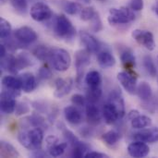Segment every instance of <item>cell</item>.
I'll return each mask as SVG.
<instances>
[{
	"mask_svg": "<svg viewBox=\"0 0 158 158\" xmlns=\"http://www.w3.org/2000/svg\"><path fill=\"white\" fill-rule=\"evenodd\" d=\"M49 60L51 61L53 68L60 72L68 70L71 64V57L69 52L62 48L52 49Z\"/></svg>",
	"mask_w": 158,
	"mask_h": 158,
	"instance_id": "1",
	"label": "cell"
},
{
	"mask_svg": "<svg viewBox=\"0 0 158 158\" xmlns=\"http://www.w3.org/2000/svg\"><path fill=\"white\" fill-rule=\"evenodd\" d=\"M55 32L60 38L71 40L74 38L76 31H75V28L72 26L70 20L66 16L59 15L56 19Z\"/></svg>",
	"mask_w": 158,
	"mask_h": 158,
	"instance_id": "2",
	"label": "cell"
},
{
	"mask_svg": "<svg viewBox=\"0 0 158 158\" xmlns=\"http://www.w3.org/2000/svg\"><path fill=\"white\" fill-rule=\"evenodd\" d=\"M135 19L134 12L129 7L122 6L120 8H111L109 10L108 22L110 24H124Z\"/></svg>",
	"mask_w": 158,
	"mask_h": 158,
	"instance_id": "3",
	"label": "cell"
},
{
	"mask_svg": "<svg viewBox=\"0 0 158 158\" xmlns=\"http://www.w3.org/2000/svg\"><path fill=\"white\" fill-rule=\"evenodd\" d=\"M131 35L138 44L144 46L147 50L153 51L156 48L154 35L151 31L145 30H134Z\"/></svg>",
	"mask_w": 158,
	"mask_h": 158,
	"instance_id": "4",
	"label": "cell"
},
{
	"mask_svg": "<svg viewBox=\"0 0 158 158\" xmlns=\"http://www.w3.org/2000/svg\"><path fill=\"white\" fill-rule=\"evenodd\" d=\"M19 94L13 93L10 91H4L0 96V109L5 114H11L15 111L17 103L15 97Z\"/></svg>",
	"mask_w": 158,
	"mask_h": 158,
	"instance_id": "5",
	"label": "cell"
},
{
	"mask_svg": "<svg viewBox=\"0 0 158 158\" xmlns=\"http://www.w3.org/2000/svg\"><path fill=\"white\" fill-rule=\"evenodd\" d=\"M52 16V11L50 7L43 3L36 2L31 7V17L36 21H44L50 19Z\"/></svg>",
	"mask_w": 158,
	"mask_h": 158,
	"instance_id": "6",
	"label": "cell"
},
{
	"mask_svg": "<svg viewBox=\"0 0 158 158\" xmlns=\"http://www.w3.org/2000/svg\"><path fill=\"white\" fill-rule=\"evenodd\" d=\"M118 80L123 86V88L130 94H135L137 93V78L130 72H119L118 74Z\"/></svg>",
	"mask_w": 158,
	"mask_h": 158,
	"instance_id": "7",
	"label": "cell"
},
{
	"mask_svg": "<svg viewBox=\"0 0 158 158\" xmlns=\"http://www.w3.org/2000/svg\"><path fill=\"white\" fill-rule=\"evenodd\" d=\"M91 62V56L90 52L86 50H80L75 55V67L77 70V76H78V81H80L84 69L90 64Z\"/></svg>",
	"mask_w": 158,
	"mask_h": 158,
	"instance_id": "8",
	"label": "cell"
},
{
	"mask_svg": "<svg viewBox=\"0 0 158 158\" xmlns=\"http://www.w3.org/2000/svg\"><path fill=\"white\" fill-rule=\"evenodd\" d=\"M15 38L22 44H31L38 38L37 33L30 27H20L14 31Z\"/></svg>",
	"mask_w": 158,
	"mask_h": 158,
	"instance_id": "9",
	"label": "cell"
},
{
	"mask_svg": "<svg viewBox=\"0 0 158 158\" xmlns=\"http://www.w3.org/2000/svg\"><path fill=\"white\" fill-rule=\"evenodd\" d=\"M128 153L131 156L135 158L145 157L150 153V148L146 144V143L136 141L134 143H131L128 146Z\"/></svg>",
	"mask_w": 158,
	"mask_h": 158,
	"instance_id": "10",
	"label": "cell"
},
{
	"mask_svg": "<svg viewBox=\"0 0 158 158\" xmlns=\"http://www.w3.org/2000/svg\"><path fill=\"white\" fill-rule=\"evenodd\" d=\"M80 38H81V43L85 45L86 49L90 53H97L99 51V49H100V43L92 34H90L87 31H81L80 32Z\"/></svg>",
	"mask_w": 158,
	"mask_h": 158,
	"instance_id": "11",
	"label": "cell"
},
{
	"mask_svg": "<svg viewBox=\"0 0 158 158\" xmlns=\"http://www.w3.org/2000/svg\"><path fill=\"white\" fill-rule=\"evenodd\" d=\"M134 139L136 141L143 142V143H156L158 142V129L151 128L147 130H143L134 134Z\"/></svg>",
	"mask_w": 158,
	"mask_h": 158,
	"instance_id": "12",
	"label": "cell"
},
{
	"mask_svg": "<svg viewBox=\"0 0 158 158\" xmlns=\"http://www.w3.org/2000/svg\"><path fill=\"white\" fill-rule=\"evenodd\" d=\"M73 85V81L72 79H57L56 81V92H55V96L56 98H62L65 95H67Z\"/></svg>",
	"mask_w": 158,
	"mask_h": 158,
	"instance_id": "13",
	"label": "cell"
},
{
	"mask_svg": "<svg viewBox=\"0 0 158 158\" xmlns=\"http://www.w3.org/2000/svg\"><path fill=\"white\" fill-rule=\"evenodd\" d=\"M108 102L116 106L118 112L119 118H122L125 116V104L121 93L118 92V90L112 91L108 96Z\"/></svg>",
	"mask_w": 158,
	"mask_h": 158,
	"instance_id": "14",
	"label": "cell"
},
{
	"mask_svg": "<svg viewBox=\"0 0 158 158\" xmlns=\"http://www.w3.org/2000/svg\"><path fill=\"white\" fill-rule=\"evenodd\" d=\"M64 115L68 122L73 125L80 124L82 121V115L81 111L74 106H67L64 109Z\"/></svg>",
	"mask_w": 158,
	"mask_h": 158,
	"instance_id": "15",
	"label": "cell"
},
{
	"mask_svg": "<svg viewBox=\"0 0 158 158\" xmlns=\"http://www.w3.org/2000/svg\"><path fill=\"white\" fill-rule=\"evenodd\" d=\"M103 116L105 118L106 122L110 125L114 124L119 118L118 109L114 105H112L109 102H107L103 107Z\"/></svg>",
	"mask_w": 158,
	"mask_h": 158,
	"instance_id": "16",
	"label": "cell"
},
{
	"mask_svg": "<svg viewBox=\"0 0 158 158\" xmlns=\"http://www.w3.org/2000/svg\"><path fill=\"white\" fill-rule=\"evenodd\" d=\"M19 80L21 81V90L25 93H31L36 88V79L33 74L30 72L23 73L19 76Z\"/></svg>",
	"mask_w": 158,
	"mask_h": 158,
	"instance_id": "17",
	"label": "cell"
},
{
	"mask_svg": "<svg viewBox=\"0 0 158 158\" xmlns=\"http://www.w3.org/2000/svg\"><path fill=\"white\" fill-rule=\"evenodd\" d=\"M86 117L91 124H98L101 120V112L94 103H89L86 106Z\"/></svg>",
	"mask_w": 158,
	"mask_h": 158,
	"instance_id": "18",
	"label": "cell"
},
{
	"mask_svg": "<svg viewBox=\"0 0 158 158\" xmlns=\"http://www.w3.org/2000/svg\"><path fill=\"white\" fill-rule=\"evenodd\" d=\"M2 83L6 90L10 92L19 94V90L21 89V81L19 79H17L13 76H5L2 79Z\"/></svg>",
	"mask_w": 158,
	"mask_h": 158,
	"instance_id": "19",
	"label": "cell"
},
{
	"mask_svg": "<svg viewBox=\"0 0 158 158\" xmlns=\"http://www.w3.org/2000/svg\"><path fill=\"white\" fill-rule=\"evenodd\" d=\"M31 143V149H41L43 139H44V134L43 131L40 128H35L28 131Z\"/></svg>",
	"mask_w": 158,
	"mask_h": 158,
	"instance_id": "20",
	"label": "cell"
},
{
	"mask_svg": "<svg viewBox=\"0 0 158 158\" xmlns=\"http://www.w3.org/2000/svg\"><path fill=\"white\" fill-rule=\"evenodd\" d=\"M97 61L99 65L103 68H111L116 64V59L114 56L108 51H101L98 53Z\"/></svg>",
	"mask_w": 158,
	"mask_h": 158,
	"instance_id": "21",
	"label": "cell"
},
{
	"mask_svg": "<svg viewBox=\"0 0 158 158\" xmlns=\"http://www.w3.org/2000/svg\"><path fill=\"white\" fill-rule=\"evenodd\" d=\"M137 94L139 96V98L144 102L149 101L152 96H153V91L151 86L149 85V83L143 81L139 84V86L137 87Z\"/></svg>",
	"mask_w": 158,
	"mask_h": 158,
	"instance_id": "22",
	"label": "cell"
},
{
	"mask_svg": "<svg viewBox=\"0 0 158 158\" xmlns=\"http://www.w3.org/2000/svg\"><path fill=\"white\" fill-rule=\"evenodd\" d=\"M0 150H1V156L3 157H19V154L16 150V148L6 143V142H1L0 143Z\"/></svg>",
	"mask_w": 158,
	"mask_h": 158,
	"instance_id": "23",
	"label": "cell"
},
{
	"mask_svg": "<svg viewBox=\"0 0 158 158\" xmlns=\"http://www.w3.org/2000/svg\"><path fill=\"white\" fill-rule=\"evenodd\" d=\"M85 82L88 85V87L101 86V82H102L101 74L96 70H91L90 72L87 73L85 77Z\"/></svg>",
	"mask_w": 158,
	"mask_h": 158,
	"instance_id": "24",
	"label": "cell"
},
{
	"mask_svg": "<svg viewBox=\"0 0 158 158\" xmlns=\"http://www.w3.org/2000/svg\"><path fill=\"white\" fill-rule=\"evenodd\" d=\"M120 60H121L122 64L125 66V68H127L129 69L135 67V63H136L135 62V56H134L132 51L130 49H126L121 53Z\"/></svg>",
	"mask_w": 158,
	"mask_h": 158,
	"instance_id": "25",
	"label": "cell"
},
{
	"mask_svg": "<svg viewBox=\"0 0 158 158\" xmlns=\"http://www.w3.org/2000/svg\"><path fill=\"white\" fill-rule=\"evenodd\" d=\"M61 6L69 15H76L80 13L82 9V6L80 3L72 1H62Z\"/></svg>",
	"mask_w": 158,
	"mask_h": 158,
	"instance_id": "26",
	"label": "cell"
},
{
	"mask_svg": "<svg viewBox=\"0 0 158 158\" xmlns=\"http://www.w3.org/2000/svg\"><path fill=\"white\" fill-rule=\"evenodd\" d=\"M51 51H52V49H49L48 47H46L44 45H39L33 49L32 54L39 60L45 61V60H49Z\"/></svg>",
	"mask_w": 158,
	"mask_h": 158,
	"instance_id": "27",
	"label": "cell"
},
{
	"mask_svg": "<svg viewBox=\"0 0 158 158\" xmlns=\"http://www.w3.org/2000/svg\"><path fill=\"white\" fill-rule=\"evenodd\" d=\"M152 124V120L149 117L147 116H141L139 115L137 118H133L131 120V126L133 129H137V130H141L146 127L151 126Z\"/></svg>",
	"mask_w": 158,
	"mask_h": 158,
	"instance_id": "28",
	"label": "cell"
},
{
	"mask_svg": "<svg viewBox=\"0 0 158 158\" xmlns=\"http://www.w3.org/2000/svg\"><path fill=\"white\" fill-rule=\"evenodd\" d=\"M143 65L145 69V70L147 71V73L149 75H151L152 77H156L157 74V69L156 67V64L152 58L151 56H145L143 59Z\"/></svg>",
	"mask_w": 158,
	"mask_h": 158,
	"instance_id": "29",
	"label": "cell"
},
{
	"mask_svg": "<svg viewBox=\"0 0 158 158\" xmlns=\"http://www.w3.org/2000/svg\"><path fill=\"white\" fill-rule=\"evenodd\" d=\"M102 96V88L101 86L96 87H88L87 91V99L90 103H95Z\"/></svg>",
	"mask_w": 158,
	"mask_h": 158,
	"instance_id": "30",
	"label": "cell"
},
{
	"mask_svg": "<svg viewBox=\"0 0 158 158\" xmlns=\"http://www.w3.org/2000/svg\"><path fill=\"white\" fill-rule=\"evenodd\" d=\"M102 138H103L104 142H105L106 144L113 146V145H115V144L119 141L120 135H119L118 132H117V131H109L106 132V133L103 135Z\"/></svg>",
	"mask_w": 158,
	"mask_h": 158,
	"instance_id": "31",
	"label": "cell"
},
{
	"mask_svg": "<svg viewBox=\"0 0 158 158\" xmlns=\"http://www.w3.org/2000/svg\"><path fill=\"white\" fill-rule=\"evenodd\" d=\"M67 147H68V143H67L52 144V146L49 149V154L53 157H58V156H62L65 153V151L67 150Z\"/></svg>",
	"mask_w": 158,
	"mask_h": 158,
	"instance_id": "32",
	"label": "cell"
},
{
	"mask_svg": "<svg viewBox=\"0 0 158 158\" xmlns=\"http://www.w3.org/2000/svg\"><path fill=\"white\" fill-rule=\"evenodd\" d=\"M11 33V25L5 19H0V37L1 39H6Z\"/></svg>",
	"mask_w": 158,
	"mask_h": 158,
	"instance_id": "33",
	"label": "cell"
},
{
	"mask_svg": "<svg viewBox=\"0 0 158 158\" xmlns=\"http://www.w3.org/2000/svg\"><path fill=\"white\" fill-rule=\"evenodd\" d=\"M88 151V146L83 143H80L79 144L72 146V156L73 157L81 158L85 156V153Z\"/></svg>",
	"mask_w": 158,
	"mask_h": 158,
	"instance_id": "34",
	"label": "cell"
},
{
	"mask_svg": "<svg viewBox=\"0 0 158 158\" xmlns=\"http://www.w3.org/2000/svg\"><path fill=\"white\" fill-rule=\"evenodd\" d=\"M29 0H10L12 6L19 13L25 14L28 9Z\"/></svg>",
	"mask_w": 158,
	"mask_h": 158,
	"instance_id": "35",
	"label": "cell"
},
{
	"mask_svg": "<svg viewBox=\"0 0 158 158\" xmlns=\"http://www.w3.org/2000/svg\"><path fill=\"white\" fill-rule=\"evenodd\" d=\"M31 64L32 63H31V58L25 54H21L17 57V69H18V71L31 66Z\"/></svg>",
	"mask_w": 158,
	"mask_h": 158,
	"instance_id": "36",
	"label": "cell"
},
{
	"mask_svg": "<svg viewBox=\"0 0 158 158\" xmlns=\"http://www.w3.org/2000/svg\"><path fill=\"white\" fill-rule=\"evenodd\" d=\"M18 139L21 145H23L28 149H31V143L28 131H20L18 135Z\"/></svg>",
	"mask_w": 158,
	"mask_h": 158,
	"instance_id": "37",
	"label": "cell"
},
{
	"mask_svg": "<svg viewBox=\"0 0 158 158\" xmlns=\"http://www.w3.org/2000/svg\"><path fill=\"white\" fill-rule=\"evenodd\" d=\"M95 14L96 12L94 11V7H85V8H82L81 11L80 12L81 19L84 21L92 20V19L94 17Z\"/></svg>",
	"mask_w": 158,
	"mask_h": 158,
	"instance_id": "38",
	"label": "cell"
},
{
	"mask_svg": "<svg viewBox=\"0 0 158 158\" xmlns=\"http://www.w3.org/2000/svg\"><path fill=\"white\" fill-rule=\"evenodd\" d=\"M63 134H64V136H65V138L67 139V141L72 145V146H75V145H77V144H79L80 143H81V141L71 132V131H68V130H64L63 131Z\"/></svg>",
	"mask_w": 158,
	"mask_h": 158,
	"instance_id": "39",
	"label": "cell"
},
{
	"mask_svg": "<svg viewBox=\"0 0 158 158\" xmlns=\"http://www.w3.org/2000/svg\"><path fill=\"white\" fill-rule=\"evenodd\" d=\"M103 29V25H102V21L101 19L99 17V15L96 13L94 15V17L92 19V30L95 32L100 31Z\"/></svg>",
	"mask_w": 158,
	"mask_h": 158,
	"instance_id": "40",
	"label": "cell"
},
{
	"mask_svg": "<svg viewBox=\"0 0 158 158\" xmlns=\"http://www.w3.org/2000/svg\"><path fill=\"white\" fill-rule=\"evenodd\" d=\"M71 102L74 106H85V98L83 95L76 94L74 95H72L71 97Z\"/></svg>",
	"mask_w": 158,
	"mask_h": 158,
	"instance_id": "41",
	"label": "cell"
},
{
	"mask_svg": "<svg viewBox=\"0 0 158 158\" xmlns=\"http://www.w3.org/2000/svg\"><path fill=\"white\" fill-rule=\"evenodd\" d=\"M38 77L41 80H48L52 77V72L47 68H41L38 71Z\"/></svg>",
	"mask_w": 158,
	"mask_h": 158,
	"instance_id": "42",
	"label": "cell"
},
{
	"mask_svg": "<svg viewBox=\"0 0 158 158\" xmlns=\"http://www.w3.org/2000/svg\"><path fill=\"white\" fill-rule=\"evenodd\" d=\"M15 111H16V114L18 116H20V115H23L25 113H28L30 111V108H29V106L26 104L19 103V104H17Z\"/></svg>",
	"mask_w": 158,
	"mask_h": 158,
	"instance_id": "43",
	"label": "cell"
},
{
	"mask_svg": "<svg viewBox=\"0 0 158 158\" xmlns=\"http://www.w3.org/2000/svg\"><path fill=\"white\" fill-rule=\"evenodd\" d=\"M131 7L135 11L142 10L143 8V0H131Z\"/></svg>",
	"mask_w": 158,
	"mask_h": 158,
	"instance_id": "44",
	"label": "cell"
},
{
	"mask_svg": "<svg viewBox=\"0 0 158 158\" xmlns=\"http://www.w3.org/2000/svg\"><path fill=\"white\" fill-rule=\"evenodd\" d=\"M85 158H107L108 156L102 154V153H98V152H89L85 155Z\"/></svg>",
	"mask_w": 158,
	"mask_h": 158,
	"instance_id": "45",
	"label": "cell"
},
{
	"mask_svg": "<svg viewBox=\"0 0 158 158\" xmlns=\"http://www.w3.org/2000/svg\"><path fill=\"white\" fill-rule=\"evenodd\" d=\"M31 156H32V157L44 158L47 157V155H46L44 151H42L41 149H36L32 154H31Z\"/></svg>",
	"mask_w": 158,
	"mask_h": 158,
	"instance_id": "46",
	"label": "cell"
},
{
	"mask_svg": "<svg viewBox=\"0 0 158 158\" xmlns=\"http://www.w3.org/2000/svg\"><path fill=\"white\" fill-rule=\"evenodd\" d=\"M139 115H140V114H139V111H138V110H131V111L129 113V115H128V118H129V119L132 120L133 118H137Z\"/></svg>",
	"mask_w": 158,
	"mask_h": 158,
	"instance_id": "47",
	"label": "cell"
},
{
	"mask_svg": "<svg viewBox=\"0 0 158 158\" xmlns=\"http://www.w3.org/2000/svg\"><path fill=\"white\" fill-rule=\"evenodd\" d=\"M0 56H1V58L6 56V46L4 44L0 45Z\"/></svg>",
	"mask_w": 158,
	"mask_h": 158,
	"instance_id": "48",
	"label": "cell"
},
{
	"mask_svg": "<svg viewBox=\"0 0 158 158\" xmlns=\"http://www.w3.org/2000/svg\"><path fill=\"white\" fill-rule=\"evenodd\" d=\"M153 9H154V11L158 15V0L156 1V4H155V6H153Z\"/></svg>",
	"mask_w": 158,
	"mask_h": 158,
	"instance_id": "49",
	"label": "cell"
},
{
	"mask_svg": "<svg viewBox=\"0 0 158 158\" xmlns=\"http://www.w3.org/2000/svg\"><path fill=\"white\" fill-rule=\"evenodd\" d=\"M78 1H80V2H82V3H85V4H88V3H90V0H78Z\"/></svg>",
	"mask_w": 158,
	"mask_h": 158,
	"instance_id": "50",
	"label": "cell"
},
{
	"mask_svg": "<svg viewBox=\"0 0 158 158\" xmlns=\"http://www.w3.org/2000/svg\"><path fill=\"white\" fill-rule=\"evenodd\" d=\"M0 1H1V3H2V4H4L5 2H6V0H0Z\"/></svg>",
	"mask_w": 158,
	"mask_h": 158,
	"instance_id": "51",
	"label": "cell"
}]
</instances>
